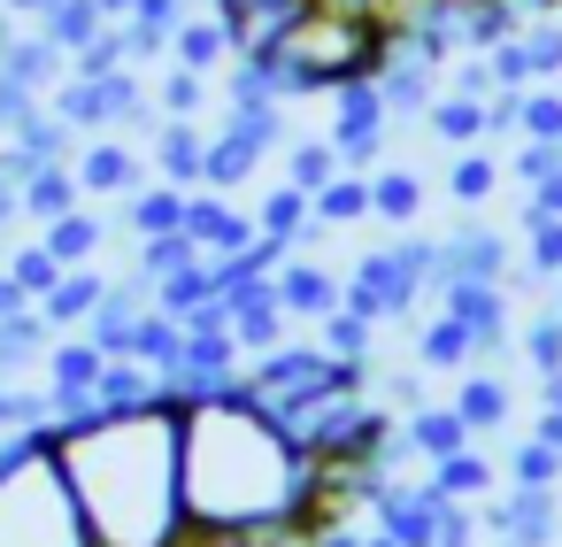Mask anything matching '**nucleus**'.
I'll list each match as a JSON object with an SVG mask.
<instances>
[{
    "label": "nucleus",
    "mask_w": 562,
    "mask_h": 547,
    "mask_svg": "<svg viewBox=\"0 0 562 547\" xmlns=\"http://www.w3.org/2000/svg\"><path fill=\"white\" fill-rule=\"evenodd\" d=\"M178 478L193 532H301L324 501V462L247 386L178 401Z\"/></svg>",
    "instance_id": "nucleus-1"
},
{
    "label": "nucleus",
    "mask_w": 562,
    "mask_h": 547,
    "mask_svg": "<svg viewBox=\"0 0 562 547\" xmlns=\"http://www.w3.org/2000/svg\"><path fill=\"white\" fill-rule=\"evenodd\" d=\"M55 455L70 470L93 547H178L193 532L178 478V401L124 416L93 409L86 424H55Z\"/></svg>",
    "instance_id": "nucleus-2"
},
{
    "label": "nucleus",
    "mask_w": 562,
    "mask_h": 547,
    "mask_svg": "<svg viewBox=\"0 0 562 547\" xmlns=\"http://www.w3.org/2000/svg\"><path fill=\"white\" fill-rule=\"evenodd\" d=\"M385 47H393L385 16L347 9V0H301V9L285 16V32L270 47H255V55L278 70L285 101H308V93H339L355 78H378Z\"/></svg>",
    "instance_id": "nucleus-3"
},
{
    "label": "nucleus",
    "mask_w": 562,
    "mask_h": 547,
    "mask_svg": "<svg viewBox=\"0 0 562 547\" xmlns=\"http://www.w3.org/2000/svg\"><path fill=\"white\" fill-rule=\"evenodd\" d=\"M0 547H93L70 470L55 455V424L0 439Z\"/></svg>",
    "instance_id": "nucleus-4"
},
{
    "label": "nucleus",
    "mask_w": 562,
    "mask_h": 547,
    "mask_svg": "<svg viewBox=\"0 0 562 547\" xmlns=\"http://www.w3.org/2000/svg\"><path fill=\"white\" fill-rule=\"evenodd\" d=\"M431 278H439V247L431 239H401V247L355 255L347 309L370 316V324H401V316H416V301H431Z\"/></svg>",
    "instance_id": "nucleus-5"
},
{
    "label": "nucleus",
    "mask_w": 562,
    "mask_h": 547,
    "mask_svg": "<svg viewBox=\"0 0 562 547\" xmlns=\"http://www.w3.org/2000/svg\"><path fill=\"white\" fill-rule=\"evenodd\" d=\"M47 109L86 139V132H147L155 139V124L162 116H147V86H139V70H109V78H63L55 93H47Z\"/></svg>",
    "instance_id": "nucleus-6"
},
{
    "label": "nucleus",
    "mask_w": 562,
    "mask_h": 547,
    "mask_svg": "<svg viewBox=\"0 0 562 547\" xmlns=\"http://www.w3.org/2000/svg\"><path fill=\"white\" fill-rule=\"evenodd\" d=\"M285 147V109H232L224 132H209V193H239L270 155Z\"/></svg>",
    "instance_id": "nucleus-7"
},
{
    "label": "nucleus",
    "mask_w": 562,
    "mask_h": 547,
    "mask_svg": "<svg viewBox=\"0 0 562 547\" xmlns=\"http://www.w3.org/2000/svg\"><path fill=\"white\" fill-rule=\"evenodd\" d=\"M477 524L501 547H554L562 539V493L554 485H508V493L477 501Z\"/></svg>",
    "instance_id": "nucleus-8"
},
{
    "label": "nucleus",
    "mask_w": 562,
    "mask_h": 547,
    "mask_svg": "<svg viewBox=\"0 0 562 547\" xmlns=\"http://www.w3.org/2000/svg\"><path fill=\"white\" fill-rule=\"evenodd\" d=\"M385 132H393V109H385V93H378V78H355V86H339L331 93V147H339V163L347 170H370L378 163V147H385Z\"/></svg>",
    "instance_id": "nucleus-9"
},
{
    "label": "nucleus",
    "mask_w": 562,
    "mask_h": 547,
    "mask_svg": "<svg viewBox=\"0 0 562 547\" xmlns=\"http://www.w3.org/2000/svg\"><path fill=\"white\" fill-rule=\"evenodd\" d=\"M47 409H55V424H86L93 416V386H101V370H109V355L86 339V332H63L55 347H47Z\"/></svg>",
    "instance_id": "nucleus-10"
},
{
    "label": "nucleus",
    "mask_w": 562,
    "mask_h": 547,
    "mask_svg": "<svg viewBox=\"0 0 562 547\" xmlns=\"http://www.w3.org/2000/svg\"><path fill=\"white\" fill-rule=\"evenodd\" d=\"M70 170H78L86 193H109V201H132V193L147 186V155H139V139H124V132H86L78 155H70Z\"/></svg>",
    "instance_id": "nucleus-11"
},
{
    "label": "nucleus",
    "mask_w": 562,
    "mask_h": 547,
    "mask_svg": "<svg viewBox=\"0 0 562 547\" xmlns=\"http://www.w3.org/2000/svg\"><path fill=\"white\" fill-rule=\"evenodd\" d=\"M431 301H439L447 316H462V332H470L477 362H485V355H508V286H485V278H454V286H439Z\"/></svg>",
    "instance_id": "nucleus-12"
},
{
    "label": "nucleus",
    "mask_w": 562,
    "mask_h": 547,
    "mask_svg": "<svg viewBox=\"0 0 562 547\" xmlns=\"http://www.w3.org/2000/svg\"><path fill=\"white\" fill-rule=\"evenodd\" d=\"M339 362L316 347V339H285V347H270V355H255V370L239 378L255 401H285V393H301V386H316V378H331Z\"/></svg>",
    "instance_id": "nucleus-13"
},
{
    "label": "nucleus",
    "mask_w": 562,
    "mask_h": 547,
    "mask_svg": "<svg viewBox=\"0 0 562 547\" xmlns=\"http://www.w3.org/2000/svg\"><path fill=\"white\" fill-rule=\"evenodd\" d=\"M224 301H232V339H239V355H270V347H285V339H293V316H285V301H278V286H270V278L232 286Z\"/></svg>",
    "instance_id": "nucleus-14"
},
{
    "label": "nucleus",
    "mask_w": 562,
    "mask_h": 547,
    "mask_svg": "<svg viewBox=\"0 0 562 547\" xmlns=\"http://www.w3.org/2000/svg\"><path fill=\"white\" fill-rule=\"evenodd\" d=\"M270 286H278V301H285L293 324H324V316L347 301V278H331L316 255H285V270H278Z\"/></svg>",
    "instance_id": "nucleus-15"
},
{
    "label": "nucleus",
    "mask_w": 562,
    "mask_h": 547,
    "mask_svg": "<svg viewBox=\"0 0 562 547\" xmlns=\"http://www.w3.org/2000/svg\"><path fill=\"white\" fill-rule=\"evenodd\" d=\"M186 239H193V247H209V255H239V247L255 239V216H247V209H232V193L193 186V193H186Z\"/></svg>",
    "instance_id": "nucleus-16"
},
{
    "label": "nucleus",
    "mask_w": 562,
    "mask_h": 547,
    "mask_svg": "<svg viewBox=\"0 0 562 547\" xmlns=\"http://www.w3.org/2000/svg\"><path fill=\"white\" fill-rule=\"evenodd\" d=\"M454 278L508 286V239H501V232H485V224H470V232L439 239V278H431V293H439V286H454Z\"/></svg>",
    "instance_id": "nucleus-17"
},
{
    "label": "nucleus",
    "mask_w": 562,
    "mask_h": 547,
    "mask_svg": "<svg viewBox=\"0 0 562 547\" xmlns=\"http://www.w3.org/2000/svg\"><path fill=\"white\" fill-rule=\"evenodd\" d=\"M378 93H385L393 124H401V116H424V109L439 101V70H431L424 55H408V47L393 40V47H385V63H378Z\"/></svg>",
    "instance_id": "nucleus-18"
},
{
    "label": "nucleus",
    "mask_w": 562,
    "mask_h": 547,
    "mask_svg": "<svg viewBox=\"0 0 562 547\" xmlns=\"http://www.w3.org/2000/svg\"><path fill=\"white\" fill-rule=\"evenodd\" d=\"M232 55H239V40H232V24L209 9V0H201V9H193L178 32H170V63H186V70H201V78H216Z\"/></svg>",
    "instance_id": "nucleus-19"
},
{
    "label": "nucleus",
    "mask_w": 562,
    "mask_h": 547,
    "mask_svg": "<svg viewBox=\"0 0 562 547\" xmlns=\"http://www.w3.org/2000/svg\"><path fill=\"white\" fill-rule=\"evenodd\" d=\"M109 286H116V278H109L101 263H86V270H63V278H55V293L40 301V316L55 324V339H63V332H86V324H93V309L109 301Z\"/></svg>",
    "instance_id": "nucleus-20"
},
{
    "label": "nucleus",
    "mask_w": 562,
    "mask_h": 547,
    "mask_svg": "<svg viewBox=\"0 0 562 547\" xmlns=\"http://www.w3.org/2000/svg\"><path fill=\"white\" fill-rule=\"evenodd\" d=\"M155 401H178L170 378L147 370V362H132V355H109V370H101V386H93V409L124 416V409H155Z\"/></svg>",
    "instance_id": "nucleus-21"
},
{
    "label": "nucleus",
    "mask_w": 562,
    "mask_h": 547,
    "mask_svg": "<svg viewBox=\"0 0 562 547\" xmlns=\"http://www.w3.org/2000/svg\"><path fill=\"white\" fill-rule=\"evenodd\" d=\"M147 147H155V170H162L170 186H186V193H193V186L209 178V132H201V124H178V116H162Z\"/></svg>",
    "instance_id": "nucleus-22"
},
{
    "label": "nucleus",
    "mask_w": 562,
    "mask_h": 547,
    "mask_svg": "<svg viewBox=\"0 0 562 547\" xmlns=\"http://www.w3.org/2000/svg\"><path fill=\"white\" fill-rule=\"evenodd\" d=\"M401 432H408L416 462H447V455L477 447V432H470V424L454 416V401H447V409H431V401H424V409H408V416H401Z\"/></svg>",
    "instance_id": "nucleus-23"
},
{
    "label": "nucleus",
    "mask_w": 562,
    "mask_h": 547,
    "mask_svg": "<svg viewBox=\"0 0 562 547\" xmlns=\"http://www.w3.org/2000/svg\"><path fill=\"white\" fill-rule=\"evenodd\" d=\"M47 347H55V324L40 316V301H32V309H16V316H0V378L40 370V362H47Z\"/></svg>",
    "instance_id": "nucleus-24"
},
{
    "label": "nucleus",
    "mask_w": 562,
    "mask_h": 547,
    "mask_svg": "<svg viewBox=\"0 0 562 547\" xmlns=\"http://www.w3.org/2000/svg\"><path fill=\"white\" fill-rule=\"evenodd\" d=\"M40 239H47V255H55L63 270H86V263H101V247H109V224H101L93 209H70V216L40 224Z\"/></svg>",
    "instance_id": "nucleus-25"
},
{
    "label": "nucleus",
    "mask_w": 562,
    "mask_h": 547,
    "mask_svg": "<svg viewBox=\"0 0 562 547\" xmlns=\"http://www.w3.org/2000/svg\"><path fill=\"white\" fill-rule=\"evenodd\" d=\"M454 416L477 432V439H493V432H508V416H516V393L501 386V378H485V370H470L462 386H454Z\"/></svg>",
    "instance_id": "nucleus-26"
},
{
    "label": "nucleus",
    "mask_w": 562,
    "mask_h": 547,
    "mask_svg": "<svg viewBox=\"0 0 562 547\" xmlns=\"http://www.w3.org/2000/svg\"><path fill=\"white\" fill-rule=\"evenodd\" d=\"M424 132L462 155V147H477V139L493 132V116H485V101H470V93H439V101L424 109Z\"/></svg>",
    "instance_id": "nucleus-27"
},
{
    "label": "nucleus",
    "mask_w": 562,
    "mask_h": 547,
    "mask_svg": "<svg viewBox=\"0 0 562 547\" xmlns=\"http://www.w3.org/2000/svg\"><path fill=\"white\" fill-rule=\"evenodd\" d=\"M424 485L447 493V501H485V493H501V470H493L477 447H462V455H447V462H424Z\"/></svg>",
    "instance_id": "nucleus-28"
},
{
    "label": "nucleus",
    "mask_w": 562,
    "mask_h": 547,
    "mask_svg": "<svg viewBox=\"0 0 562 547\" xmlns=\"http://www.w3.org/2000/svg\"><path fill=\"white\" fill-rule=\"evenodd\" d=\"M124 224H132L139 239H162V232H186V186H170V178H155V186H139V193L124 201Z\"/></svg>",
    "instance_id": "nucleus-29"
},
{
    "label": "nucleus",
    "mask_w": 562,
    "mask_h": 547,
    "mask_svg": "<svg viewBox=\"0 0 562 547\" xmlns=\"http://www.w3.org/2000/svg\"><path fill=\"white\" fill-rule=\"evenodd\" d=\"M40 32H47L63 55H86V47L109 32V16H101V0H55V9H40Z\"/></svg>",
    "instance_id": "nucleus-30"
},
{
    "label": "nucleus",
    "mask_w": 562,
    "mask_h": 547,
    "mask_svg": "<svg viewBox=\"0 0 562 547\" xmlns=\"http://www.w3.org/2000/svg\"><path fill=\"white\" fill-rule=\"evenodd\" d=\"M70 209H86V186H78L70 163H47V170L24 186V216H32V224H55V216H70Z\"/></svg>",
    "instance_id": "nucleus-31"
},
{
    "label": "nucleus",
    "mask_w": 562,
    "mask_h": 547,
    "mask_svg": "<svg viewBox=\"0 0 562 547\" xmlns=\"http://www.w3.org/2000/svg\"><path fill=\"white\" fill-rule=\"evenodd\" d=\"M424 201H431V186H424L416 170H378V178H370V216H378V224H416Z\"/></svg>",
    "instance_id": "nucleus-32"
},
{
    "label": "nucleus",
    "mask_w": 562,
    "mask_h": 547,
    "mask_svg": "<svg viewBox=\"0 0 562 547\" xmlns=\"http://www.w3.org/2000/svg\"><path fill=\"white\" fill-rule=\"evenodd\" d=\"M477 362V347H470V332H462V316H431L424 332H416V370H470Z\"/></svg>",
    "instance_id": "nucleus-33"
},
{
    "label": "nucleus",
    "mask_w": 562,
    "mask_h": 547,
    "mask_svg": "<svg viewBox=\"0 0 562 547\" xmlns=\"http://www.w3.org/2000/svg\"><path fill=\"white\" fill-rule=\"evenodd\" d=\"M216 293H224L216 255H201V263H186V270H170V278L155 286V309H162V316H186V309H201V301H216Z\"/></svg>",
    "instance_id": "nucleus-34"
},
{
    "label": "nucleus",
    "mask_w": 562,
    "mask_h": 547,
    "mask_svg": "<svg viewBox=\"0 0 562 547\" xmlns=\"http://www.w3.org/2000/svg\"><path fill=\"white\" fill-rule=\"evenodd\" d=\"M316 347H324L331 362H370V347H378V324H370V316H355V309L339 301V309L316 324Z\"/></svg>",
    "instance_id": "nucleus-35"
},
{
    "label": "nucleus",
    "mask_w": 562,
    "mask_h": 547,
    "mask_svg": "<svg viewBox=\"0 0 562 547\" xmlns=\"http://www.w3.org/2000/svg\"><path fill=\"white\" fill-rule=\"evenodd\" d=\"M178 355H186V324L178 316H162V309H147L139 316V332H132V362H147V370H178Z\"/></svg>",
    "instance_id": "nucleus-36"
},
{
    "label": "nucleus",
    "mask_w": 562,
    "mask_h": 547,
    "mask_svg": "<svg viewBox=\"0 0 562 547\" xmlns=\"http://www.w3.org/2000/svg\"><path fill=\"white\" fill-rule=\"evenodd\" d=\"M308 201H316V224H324V232H331V224H362V216H370V178H362V170H339V178H331L324 193H308Z\"/></svg>",
    "instance_id": "nucleus-37"
},
{
    "label": "nucleus",
    "mask_w": 562,
    "mask_h": 547,
    "mask_svg": "<svg viewBox=\"0 0 562 547\" xmlns=\"http://www.w3.org/2000/svg\"><path fill=\"white\" fill-rule=\"evenodd\" d=\"M339 170H347V163H339V147H331V139H293V147H285V178H293L301 193H324Z\"/></svg>",
    "instance_id": "nucleus-38"
},
{
    "label": "nucleus",
    "mask_w": 562,
    "mask_h": 547,
    "mask_svg": "<svg viewBox=\"0 0 562 547\" xmlns=\"http://www.w3.org/2000/svg\"><path fill=\"white\" fill-rule=\"evenodd\" d=\"M501 193V163L493 155H477V147H462V163L447 170V201H462V209H485Z\"/></svg>",
    "instance_id": "nucleus-39"
},
{
    "label": "nucleus",
    "mask_w": 562,
    "mask_h": 547,
    "mask_svg": "<svg viewBox=\"0 0 562 547\" xmlns=\"http://www.w3.org/2000/svg\"><path fill=\"white\" fill-rule=\"evenodd\" d=\"M209 93H216V86H209L201 70H186V63H170V70H162V86H155L162 116H178V124H193V116L209 109Z\"/></svg>",
    "instance_id": "nucleus-40"
},
{
    "label": "nucleus",
    "mask_w": 562,
    "mask_h": 547,
    "mask_svg": "<svg viewBox=\"0 0 562 547\" xmlns=\"http://www.w3.org/2000/svg\"><path fill=\"white\" fill-rule=\"evenodd\" d=\"M201 255H209V247H193L186 232H162V239H139V255H132V270L162 286L170 270H186V263H201Z\"/></svg>",
    "instance_id": "nucleus-41"
},
{
    "label": "nucleus",
    "mask_w": 562,
    "mask_h": 547,
    "mask_svg": "<svg viewBox=\"0 0 562 547\" xmlns=\"http://www.w3.org/2000/svg\"><path fill=\"white\" fill-rule=\"evenodd\" d=\"M0 270H9V278H16L32 301H47V293H55V278H63V263L47 255V239H32V247H9V263H0Z\"/></svg>",
    "instance_id": "nucleus-42"
},
{
    "label": "nucleus",
    "mask_w": 562,
    "mask_h": 547,
    "mask_svg": "<svg viewBox=\"0 0 562 547\" xmlns=\"http://www.w3.org/2000/svg\"><path fill=\"white\" fill-rule=\"evenodd\" d=\"M516 132H524V139H539V147H562V86H531V93H524Z\"/></svg>",
    "instance_id": "nucleus-43"
},
{
    "label": "nucleus",
    "mask_w": 562,
    "mask_h": 547,
    "mask_svg": "<svg viewBox=\"0 0 562 547\" xmlns=\"http://www.w3.org/2000/svg\"><path fill=\"white\" fill-rule=\"evenodd\" d=\"M524 239H531V263L516 270V286H554V278H562V216L531 224Z\"/></svg>",
    "instance_id": "nucleus-44"
},
{
    "label": "nucleus",
    "mask_w": 562,
    "mask_h": 547,
    "mask_svg": "<svg viewBox=\"0 0 562 547\" xmlns=\"http://www.w3.org/2000/svg\"><path fill=\"white\" fill-rule=\"evenodd\" d=\"M40 424H55L47 386L32 393V386H16V378H0V432H40Z\"/></svg>",
    "instance_id": "nucleus-45"
},
{
    "label": "nucleus",
    "mask_w": 562,
    "mask_h": 547,
    "mask_svg": "<svg viewBox=\"0 0 562 547\" xmlns=\"http://www.w3.org/2000/svg\"><path fill=\"white\" fill-rule=\"evenodd\" d=\"M508 485H562V455L547 439H516L508 447Z\"/></svg>",
    "instance_id": "nucleus-46"
},
{
    "label": "nucleus",
    "mask_w": 562,
    "mask_h": 547,
    "mask_svg": "<svg viewBox=\"0 0 562 547\" xmlns=\"http://www.w3.org/2000/svg\"><path fill=\"white\" fill-rule=\"evenodd\" d=\"M524 355H531V370L547 378V370H562V316L554 309H539L531 324H524Z\"/></svg>",
    "instance_id": "nucleus-47"
},
{
    "label": "nucleus",
    "mask_w": 562,
    "mask_h": 547,
    "mask_svg": "<svg viewBox=\"0 0 562 547\" xmlns=\"http://www.w3.org/2000/svg\"><path fill=\"white\" fill-rule=\"evenodd\" d=\"M439 547H485L477 501H447V509H439Z\"/></svg>",
    "instance_id": "nucleus-48"
},
{
    "label": "nucleus",
    "mask_w": 562,
    "mask_h": 547,
    "mask_svg": "<svg viewBox=\"0 0 562 547\" xmlns=\"http://www.w3.org/2000/svg\"><path fill=\"white\" fill-rule=\"evenodd\" d=\"M301 532H186L178 547H301Z\"/></svg>",
    "instance_id": "nucleus-49"
},
{
    "label": "nucleus",
    "mask_w": 562,
    "mask_h": 547,
    "mask_svg": "<svg viewBox=\"0 0 562 547\" xmlns=\"http://www.w3.org/2000/svg\"><path fill=\"white\" fill-rule=\"evenodd\" d=\"M547 216H562V170L554 178H539L531 193H524V209H516V224L531 232V224H547Z\"/></svg>",
    "instance_id": "nucleus-50"
},
{
    "label": "nucleus",
    "mask_w": 562,
    "mask_h": 547,
    "mask_svg": "<svg viewBox=\"0 0 562 547\" xmlns=\"http://www.w3.org/2000/svg\"><path fill=\"white\" fill-rule=\"evenodd\" d=\"M508 170H516V178H524V186H539V178H554V170H562V147H539V139H524V147H516V163H508Z\"/></svg>",
    "instance_id": "nucleus-51"
},
{
    "label": "nucleus",
    "mask_w": 562,
    "mask_h": 547,
    "mask_svg": "<svg viewBox=\"0 0 562 547\" xmlns=\"http://www.w3.org/2000/svg\"><path fill=\"white\" fill-rule=\"evenodd\" d=\"M385 386H393V401H401V416H408V409H424V378H416V370H393Z\"/></svg>",
    "instance_id": "nucleus-52"
},
{
    "label": "nucleus",
    "mask_w": 562,
    "mask_h": 547,
    "mask_svg": "<svg viewBox=\"0 0 562 547\" xmlns=\"http://www.w3.org/2000/svg\"><path fill=\"white\" fill-rule=\"evenodd\" d=\"M16 216H24V186H16L9 170H0V232H9Z\"/></svg>",
    "instance_id": "nucleus-53"
},
{
    "label": "nucleus",
    "mask_w": 562,
    "mask_h": 547,
    "mask_svg": "<svg viewBox=\"0 0 562 547\" xmlns=\"http://www.w3.org/2000/svg\"><path fill=\"white\" fill-rule=\"evenodd\" d=\"M531 439H547V447L562 455V409H539V424H531Z\"/></svg>",
    "instance_id": "nucleus-54"
},
{
    "label": "nucleus",
    "mask_w": 562,
    "mask_h": 547,
    "mask_svg": "<svg viewBox=\"0 0 562 547\" xmlns=\"http://www.w3.org/2000/svg\"><path fill=\"white\" fill-rule=\"evenodd\" d=\"M539 409H562V370H547V378H539Z\"/></svg>",
    "instance_id": "nucleus-55"
},
{
    "label": "nucleus",
    "mask_w": 562,
    "mask_h": 547,
    "mask_svg": "<svg viewBox=\"0 0 562 547\" xmlns=\"http://www.w3.org/2000/svg\"><path fill=\"white\" fill-rule=\"evenodd\" d=\"M132 9H139V0H101V16H109V24H124Z\"/></svg>",
    "instance_id": "nucleus-56"
},
{
    "label": "nucleus",
    "mask_w": 562,
    "mask_h": 547,
    "mask_svg": "<svg viewBox=\"0 0 562 547\" xmlns=\"http://www.w3.org/2000/svg\"><path fill=\"white\" fill-rule=\"evenodd\" d=\"M0 9H16V16H40V9H55V0H0Z\"/></svg>",
    "instance_id": "nucleus-57"
},
{
    "label": "nucleus",
    "mask_w": 562,
    "mask_h": 547,
    "mask_svg": "<svg viewBox=\"0 0 562 547\" xmlns=\"http://www.w3.org/2000/svg\"><path fill=\"white\" fill-rule=\"evenodd\" d=\"M554 316H562V278H554Z\"/></svg>",
    "instance_id": "nucleus-58"
},
{
    "label": "nucleus",
    "mask_w": 562,
    "mask_h": 547,
    "mask_svg": "<svg viewBox=\"0 0 562 547\" xmlns=\"http://www.w3.org/2000/svg\"><path fill=\"white\" fill-rule=\"evenodd\" d=\"M531 9H562V0H531Z\"/></svg>",
    "instance_id": "nucleus-59"
}]
</instances>
